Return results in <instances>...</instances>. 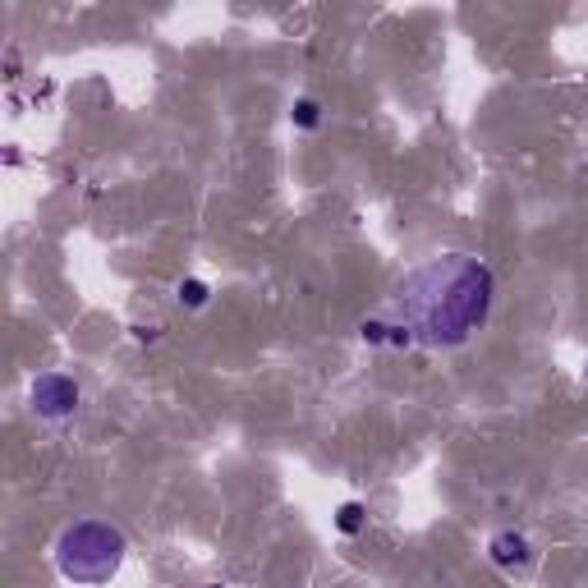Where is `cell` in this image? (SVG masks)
Here are the masks:
<instances>
[{
  "label": "cell",
  "instance_id": "cell-8",
  "mask_svg": "<svg viewBox=\"0 0 588 588\" xmlns=\"http://www.w3.org/2000/svg\"><path fill=\"white\" fill-rule=\"evenodd\" d=\"M134 340H157V327H134Z\"/></svg>",
  "mask_w": 588,
  "mask_h": 588
},
{
  "label": "cell",
  "instance_id": "cell-6",
  "mask_svg": "<svg viewBox=\"0 0 588 588\" xmlns=\"http://www.w3.org/2000/svg\"><path fill=\"white\" fill-rule=\"evenodd\" d=\"M290 120H294V129H317L322 125V106H317L313 97H304V102H294Z\"/></svg>",
  "mask_w": 588,
  "mask_h": 588
},
{
  "label": "cell",
  "instance_id": "cell-5",
  "mask_svg": "<svg viewBox=\"0 0 588 588\" xmlns=\"http://www.w3.org/2000/svg\"><path fill=\"white\" fill-rule=\"evenodd\" d=\"M363 524H368V506H363V501H345V506L336 510V529L345 533V538L363 533Z\"/></svg>",
  "mask_w": 588,
  "mask_h": 588
},
{
  "label": "cell",
  "instance_id": "cell-4",
  "mask_svg": "<svg viewBox=\"0 0 588 588\" xmlns=\"http://www.w3.org/2000/svg\"><path fill=\"white\" fill-rule=\"evenodd\" d=\"M487 556H492V566H501V570H524V566H533V543L515 529H501V533H492Z\"/></svg>",
  "mask_w": 588,
  "mask_h": 588
},
{
  "label": "cell",
  "instance_id": "cell-9",
  "mask_svg": "<svg viewBox=\"0 0 588 588\" xmlns=\"http://www.w3.org/2000/svg\"><path fill=\"white\" fill-rule=\"evenodd\" d=\"M207 588H226V584H207Z\"/></svg>",
  "mask_w": 588,
  "mask_h": 588
},
{
  "label": "cell",
  "instance_id": "cell-7",
  "mask_svg": "<svg viewBox=\"0 0 588 588\" xmlns=\"http://www.w3.org/2000/svg\"><path fill=\"white\" fill-rule=\"evenodd\" d=\"M175 294H180L184 308H207V299H212V290H207L203 281H180V290Z\"/></svg>",
  "mask_w": 588,
  "mask_h": 588
},
{
  "label": "cell",
  "instance_id": "cell-10",
  "mask_svg": "<svg viewBox=\"0 0 588 588\" xmlns=\"http://www.w3.org/2000/svg\"><path fill=\"white\" fill-rule=\"evenodd\" d=\"M584 382H588V363H584Z\"/></svg>",
  "mask_w": 588,
  "mask_h": 588
},
{
  "label": "cell",
  "instance_id": "cell-3",
  "mask_svg": "<svg viewBox=\"0 0 588 588\" xmlns=\"http://www.w3.org/2000/svg\"><path fill=\"white\" fill-rule=\"evenodd\" d=\"M79 400H83V386L74 382L69 373L51 368V373H37L33 386H28V405H33L37 419L46 423H65L79 414Z\"/></svg>",
  "mask_w": 588,
  "mask_h": 588
},
{
  "label": "cell",
  "instance_id": "cell-2",
  "mask_svg": "<svg viewBox=\"0 0 588 588\" xmlns=\"http://www.w3.org/2000/svg\"><path fill=\"white\" fill-rule=\"evenodd\" d=\"M125 566V533L106 520H79L56 538V570L69 584H111Z\"/></svg>",
  "mask_w": 588,
  "mask_h": 588
},
{
  "label": "cell",
  "instance_id": "cell-1",
  "mask_svg": "<svg viewBox=\"0 0 588 588\" xmlns=\"http://www.w3.org/2000/svg\"><path fill=\"white\" fill-rule=\"evenodd\" d=\"M497 276L474 253H437L419 262L391 294V322L423 350H460L492 317Z\"/></svg>",
  "mask_w": 588,
  "mask_h": 588
}]
</instances>
